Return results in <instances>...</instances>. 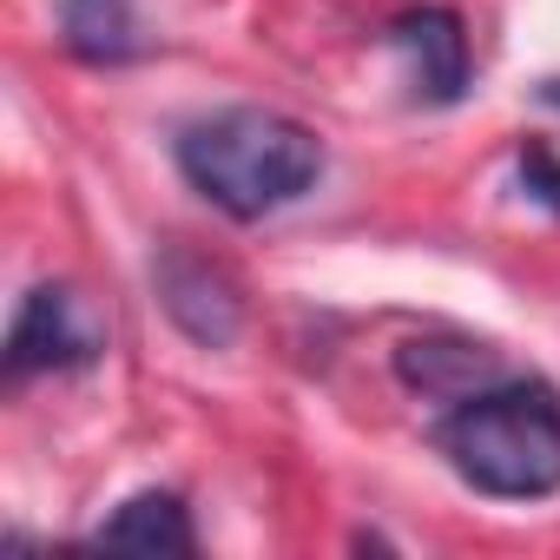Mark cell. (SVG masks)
I'll list each match as a JSON object with an SVG mask.
<instances>
[{"mask_svg": "<svg viewBox=\"0 0 560 560\" xmlns=\"http://www.w3.org/2000/svg\"><path fill=\"white\" fill-rule=\"evenodd\" d=\"M106 357V324L86 311L73 284H34L14 311L8 330V383L54 376V370H86Z\"/></svg>", "mask_w": 560, "mask_h": 560, "instance_id": "3957f363", "label": "cell"}, {"mask_svg": "<svg viewBox=\"0 0 560 560\" xmlns=\"http://www.w3.org/2000/svg\"><path fill=\"white\" fill-rule=\"evenodd\" d=\"M435 448L475 494L540 501L560 488V396L547 383L501 376L435 422Z\"/></svg>", "mask_w": 560, "mask_h": 560, "instance_id": "7a4b0ae2", "label": "cell"}, {"mask_svg": "<svg viewBox=\"0 0 560 560\" xmlns=\"http://www.w3.org/2000/svg\"><path fill=\"white\" fill-rule=\"evenodd\" d=\"M60 47L86 67H126L145 54L132 0H60Z\"/></svg>", "mask_w": 560, "mask_h": 560, "instance_id": "ba28073f", "label": "cell"}, {"mask_svg": "<svg viewBox=\"0 0 560 560\" xmlns=\"http://www.w3.org/2000/svg\"><path fill=\"white\" fill-rule=\"evenodd\" d=\"M152 291H159V311L198 343V350H231L237 330H244V291L224 264H211L205 250L191 244H159L152 250Z\"/></svg>", "mask_w": 560, "mask_h": 560, "instance_id": "277c9868", "label": "cell"}, {"mask_svg": "<svg viewBox=\"0 0 560 560\" xmlns=\"http://www.w3.org/2000/svg\"><path fill=\"white\" fill-rule=\"evenodd\" d=\"M396 376L416 396H429V402H468V396L494 389L508 370H501L494 343H475V337H409L396 350Z\"/></svg>", "mask_w": 560, "mask_h": 560, "instance_id": "8992f818", "label": "cell"}, {"mask_svg": "<svg viewBox=\"0 0 560 560\" xmlns=\"http://www.w3.org/2000/svg\"><path fill=\"white\" fill-rule=\"evenodd\" d=\"M383 40L396 54H409V80H416V100L429 106H455L468 93V34H462V14L455 8H402Z\"/></svg>", "mask_w": 560, "mask_h": 560, "instance_id": "5b68a950", "label": "cell"}, {"mask_svg": "<svg viewBox=\"0 0 560 560\" xmlns=\"http://www.w3.org/2000/svg\"><path fill=\"white\" fill-rule=\"evenodd\" d=\"M172 159H178L185 185L237 224L298 205L324 178L317 132L270 106H224V113L191 119L172 139Z\"/></svg>", "mask_w": 560, "mask_h": 560, "instance_id": "6da1fadb", "label": "cell"}, {"mask_svg": "<svg viewBox=\"0 0 560 560\" xmlns=\"http://www.w3.org/2000/svg\"><path fill=\"white\" fill-rule=\"evenodd\" d=\"M514 172H521V191L560 218V159H553V145H547V139H521Z\"/></svg>", "mask_w": 560, "mask_h": 560, "instance_id": "9c48e42d", "label": "cell"}, {"mask_svg": "<svg viewBox=\"0 0 560 560\" xmlns=\"http://www.w3.org/2000/svg\"><path fill=\"white\" fill-rule=\"evenodd\" d=\"M86 547H106V553H198V534H191V514L172 488H139L126 494L93 534Z\"/></svg>", "mask_w": 560, "mask_h": 560, "instance_id": "52a82bcc", "label": "cell"}, {"mask_svg": "<svg viewBox=\"0 0 560 560\" xmlns=\"http://www.w3.org/2000/svg\"><path fill=\"white\" fill-rule=\"evenodd\" d=\"M534 93H540V106H553V113H560V73H547V80H540Z\"/></svg>", "mask_w": 560, "mask_h": 560, "instance_id": "30bf717a", "label": "cell"}]
</instances>
